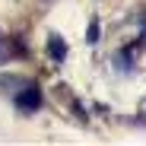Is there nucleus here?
Returning a JSON list of instances; mask_svg holds the SVG:
<instances>
[{
    "label": "nucleus",
    "mask_w": 146,
    "mask_h": 146,
    "mask_svg": "<svg viewBox=\"0 0 146 146\" xmlns=\"http://www.w3.org/2000/svg\"><path fill=\"white\" fill-rule=\"evenodd\" d=\"M99 35H102V29H99V22H92V26H89V32H86V38L95 44V41H99Z\"/></svg>",
    "instance_id": "3"
},
{
    "label": "nucleus",
    "mask_w": 146,
    "mask_h": 146,
    "mask_svg": "<svg viewBox=\"0 0 146 146\" xmlns=\"http://www.w3.org/2000/svg\"><path fill=\"white\" fill-rule=\"evenodd\" d=\"M16 108H19V111H38V108H41V92H38V86L22 89V92L16 95Z\"/></svg>",
    "instance_id": "1"
},
{
    "label": "nucleus",
    "mask_w": 146,
    "mask_h": 146,
    "mask_svg": "<svg viewBox=\"0 0 146 146\" xmlns=\"http://www.w3.org/2000/svg\"><path fill=\"white\" fill-rule=\"evenodd\" d=\"M48 51H51V57H54V60H64V54H67L64 38H60V35H51V38H48Z\"/></svg>",
    "instance_id": "2"
}]
</instances>
